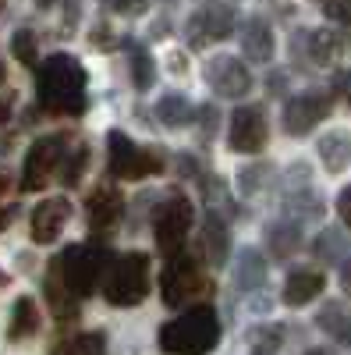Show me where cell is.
<instances>
[{
    "mask_svg": "<svg viewBox=\"0 0 351 355\" xmlns=\"http://www.w3.org/2000/svg\"><path fill=\"white\" fill-rule=\"evenodd\" d=\"M319 160L330 174H341L344 167H351V135L348 132H327L319 139Z\"/></svg>",
    "mask_w": 351,
    "mask_h": 355,
    "instance_id": "cell-19",
    "label": "cell"
},
{
    "mask_svg": "<svg viewBox=\"0 0 351 355\" xmlns=\"http://www.w3.org/2000/svg\"><path fill=\"white\" fill-rule=\"evenodd\" d=\"M4 281H8V277H4V274H0V284H4Z\"/></svg>",
    "mask_w": 351,
    "mask_h": 355,
    "instance_id": "cell-41",
    "label": "cell"
},
{
    "mask_svg": "<svg viewBox=\"0 0 351 355\" xmlns=\"http://www.w3.org/2000/svg\"><path fill=\"white\" fill-rule=\"evenodd\" d=\"M267 245L277 259H287V256H295L298 245H302V227L295 220H277L267 227Z\"/></svg>",
    "mask_w": 351,
    "mask_h": 355,
    "instance_id": "cell-20",
    "label": "cell"
},
{
    "mask_svg": "<svg viewBox=\"0 0 351 355\" xmlns=\"http://www.w3.org/2000/svg\"><path fill=\"white\" fill-rule=\"evenodd\" d=\"M85 160H89V153H85L82 146H78L75 153H68V157H64V164H61V182H64V185H78V178H82V167H85Z\"/></svg>",
    "mask_w": 351,
    "mask_h": 355,
    "instance_id": "cell-31",
    "label": "cell"
},
{
    "mask_svg": "<svg viewBox=\"0 0 351 355\" xmlns=\"http://www.w3.org/2000/svg\"><path fill=\"white\" fill-rule=\"evenodd\" d=\"M160 291H163V302L167 306H185V302L195 299V295L210 291V281L202 277L195 259L170 256V263L163 266V277H160Z\"/></svg>",
    "mask_w": 351,
    "mask_h": 355,
    "instance_id": "cell-7",
    "label": "cell"
},
{
    "mask_svg": "<svg viewBox=\"0 0 351 355\" xmlns=\"http://www.w3.org/2000/svg\"><path fill=\"white\" fill-rule=\"evenodd\" d=\"M0 8H4V0H0Z\"/></svg>",
    "mask_w": 351,
    "mask_h": 355,
    "instance_id": "cell-42",
    "label": "cell"
},
{
    "mask_svg": "<svg viewBox=\"0 0 351 355\" xmlns=\"http://www.w3.org/2000/svg\"><path fill=\"white\" fill-rule=\"evenodd\" d=\"M337 214H341V220L351 227V185L341 189V196H337Z\"/></svg>",
    "mask_w": 351,
    "mask_h": 355,
    "instance_id": "cell-35",
    "label": "cell"
},
{
    "mask_svg": "<svg viewBox=\"0 0 351 355\" xmlns=\"http://www.w3.org/2000/svg\"><path fill=\"white\" fill-rule=\"evenodd\" d=\"M330 110H334V100L323 93V89H305V93L287 100V107H284V132L302 139V135H309L319 121H323Z\"/></svg>",
    "mask_w": 351,
    "mask_h": 355,
    "instance_id": "cell-9",
    "label": "cell"
},
{
    "mask_svg": "<svg viewBox=\"0 0 351 355\" xmlns=\"http://www.w3.org/2000/svg\"><path fill=\"white\" fill-rule=\"evenodd\" d=\"M11 53L25 68H36V57H39V46H36V33H28V28H18L11 36Z\"/></svg>",
    "mask_w": 351,
    "mask_h": 355,
    "instance_id": "cell-28",
    "label": "cell"
},
{
    "mask_svg": "<svg viewBox=\"0 0 351 355\" xmlns=\"http://www.w3.org/2000/svg\"><path fill=\"white\" fill-rule=\"evenodd\" d=\"M319 4H323V15L327 18L351 25V0H319Z\"/></svg>",
    "mask_w": 351,
    "mask_h": 355,
    "instance_id": "cell-32",
    "label": "cell"
},
{
    "mask_svg": "<svg viewBox=\"0 0 351 355\" xmlns=\"http://www.w3.org/2000/svg\"><path fill=\"white\" fill-rule=\"evenodd\" d=\"M344 245H348V239L337 231V227H327L319 239L312 242V252H316V259H327V263H334V259H341V252H344Z\"/></svg>",
    "mask_w": 351,
    "mask_h": 355,
    "instance_id": "cell-26",
    "label": "cell"
},
{
    "mask_svg": "<svg viewBox=\"0 0 351 355\" xmlns=\"http://www.w3.org/2000/svg\"><path fill=\"white\" fill-rule=\"evenodd\" d=\"M39 4H43V8H46V4H53V0H39Z\"/></svg>",
    "mask_w": 351,
    "mask_h": 355,
    "instance_id": "cell-40",
    "label": "cell"
},
{
    "mask_svg": "<svg viewBox=\"0 0 351 355\" xmlns=\"http://www.w3.org/2000/svg\"><path fill=\"white\" fill-rule=\"evenodd\" d=\"M234 281H238V288H245V291H252V288H259L262 281H267V263H262V256H259L255 249H245V252L238 256Z\"/></svg>",
    "mask_w": 351,
    "mask_h": 355,
    "instance_id": "cell-24",
    "label": "cell"
},
{
    "mask_svg": "<svg viewBox=\"0 0 351 355\" xmlns=\"http://www.w3.org/2000/svg\"><path fill=\"white\" fill-rule=\"evenodd\" d=\"M64 150H68L64 135H43L39 142H33V150H28V157H25V171H21V189L25 192L43 189L50 178L61 171V164L68 157Z\"/></svg>",
    "mask_w": 351,
    "mask_h": 355,
    "instance_id": "cell-8",
    "label": "cell"
},
{
    "mask_svg": "<svg viewBox=\"0 0 351 355\" xmlns=\"http://www.w3.org/2000/svg\"><path fill=\"white\" fill-rule=\"evenodd\" d=\"M273 174V167L270 164H252V167H245L242 174H238V189L245 192V196H255L262 185H267V178Z\"/></svg>",
    "mask_w": 351,
    "mask_h": 355,
    "instance_id": "cell-29",
    "label": "cell"
},
{
    "mask_svg": "<svg viewBox=\"0 0 351 355\" xmlns=\"http://www.w3.org/2000/svg\"><path fill=\"white\" fill-rule=\"evenodd\" d=\"M46 302L53 309V316H61V320H75L78 316V299L64 288L61 274H57V266L50 263V277H46Z\"/></svg>",
    "mask_w": 351,
    "mask_h": 355,
    "instance_id": "cell-21",
    "label": "cell"
},
{
    "mask_svg": "<svg viewBox=\"0 0 351 355\" xmlns=\"http://www.w3.org/2000/svg\"><path fill=\"white\" fill-rule=\"evenodd\" d=\"M242 50L255 64H267L273 57V33H270V25L262 18H249L242 25Z\"/></svg>",
    "mask_w": 351,
    "mask_h": 355,
    "instance_id": "cell-16",
    "label": "cell"
},
{
    "mask_svg": "<svg viewBox=\"0 0 351 355\" xmlns=\"http://www.w3.org/2000/svg\"><path fill=\"white\" fill-rule=\"evenodd\" d=\"M334 93L344 96V103L351 107V68H344V71L334 75Z\"/></svg>",
    "mask_w": 351,
    "mask_h": 355,
    "instance_id": "cell-34",
    "label": "cell"
},
{
    "mask_svg": "<svg viewBox=\"0 0 351 355\" xmlns=\"http://www.w3.org/2000/svg\"><path fill=\"white\" fill-rule=\"evenodd\" d=\"M4 182H8V178H0V192H4Z\"/></svg>",
    "mask_w": 351,
    "mask_h": 355,
    "instance_id": "cell-39",
    "label": "cell"
},
{
    "mask_svg": "<svg viewBox=\"0 0 351 355\" xmlns=\"http://www.w3.org/2000/svg\"><path fill=\"white\" fill-rule=\"evenodd\" d=\"M110 263H114V256L107 245H71V249H64V256L53 259L57 274H61L64 288L75 299H85V295L96 291V284L110 270Z\"/></svg>",
    "mask_w": 351,
    "mask_h": 355,
    "instance_id": "cell-3",
    "label": "cell"
},
{
    "mask_svg": "<svg viewBox=\"0 0 351 355\" xmlns=\"http://www.w3.org/2000/svg\"><path fill=\"white\" fill-rule=\"evenodd\" d=\"M36 96L50 114L78 117L85 110V68L71 53H53L36 68Z\"/></svg>",
    "mask_w": 351,
    "mask_h": 355,
    "instance_id": "cell-1",
    "label": "cell"
},
{
    "mask_svg": "<svg viewBox=\"0 0 351 355\" xmlns=\"http://www.w3.org/2000/svg\"><path fill=\"white\" fill-rule=\"evenodd\" d=\"M132 82H135V89H150L156 82L153 57H150V50L138 46V43H132Z\"/></svg>",
    "mask_w": 351,
    "mask_h": 355,
    "instance_id": "cell-25",
    "label": "cell"
},
{
    "mask_svg": "<svg viewBox=\"0 0 351 355\" xmlns=\"http://www.w3.org/2000/svg\"><path fill=\"white\" fill-rule=\"evenodd\" d=\"M145 288H150V259L142 252H125L110 263L107 270V284H103V295L110 306H138L145 299Z\"/></svg>",
    "mask_w": 351,
    "mask_h": 355,
    "instance_id": "cell-4",
    "label": "cell"
},
{
    "mask_svg": "<svg viewBox=\"0 0 351 355\" xmlns=\"http://www.w3.org/2000/svg\"><path fill=\"white\" fill-rule=\"evenodd\" d=\"M103 8L107 11H114V15H142V8H145V0H103Z\"/></svg>",
    "mask_w": 351,
    "mask_h": 355,
    "instance_id": "cell-33",
    "label": "cell"
},
{
    "mask_svg": "<svg viewBox=\"0 0 351 355\" xmlns=\"http://www.w3.org/2000/svg\"><path fill=\"white\" fill-rule=\"evenodd\" d=\"M231 28H234V11L224 8V4H210V8H202L188 18L185 25V33H188V43L192 46H202V43H220L231 36Z\"/></svg>",
    "mask_w": 351,
    "mask_h": 355,
    "instance_id": "cell-12",
    "label": "cell"
},
{
    "mask_svg": "<svg viewBox=\"0 0 351 355\" xmlns=\"http://www.w3.org/2000/svg\"><path fill=\"white\" fill-rule=\"evenodd\" d=\"M107 153H110V178H145V174H160L163 160L156 150H142L135 146L125 132H110L107 135Z\"/></svg>",
    "mask_w": 351,
    "mask_h": 355,
    "instance_id": "cell-5",
    "label": "cell"
},
{
    "mask_svg": "<svg viewBox=\"0 0 351 355\" xmlns=\"http://www.w3.org/2000/svg\"><path fill=\"white\" fill-rule=\"evenodd\" d=\"M217 341H220V320L217 309L206 302L185 309L178 320L163 323L160 331V348L167 355H210Z\"/></svg>",
    "mask_w": 351,
    "mask_h": 355,
    "instance_id": "cell-2",
    "label": "cell"
},
{
    "mask_svg": "<svg viewBox=\"0 0 351 355\" xmlns=\"http://www.w3.org/2000/svg\"><path fill=\"white\" fill-rule=\"evenodd\" d=\"M270 139L267 128V114L259 107H238L231 114V125H227V142L234 153H259Z\"/></svg>",
    "mask_w": 351,
    "mask_h": 355,
    "instance_id": "cell-10",
    "label": "cell"
},
{
    "mask_svg": "<svg viewBox=\"0 0 351 355\" xmlns=\"http://www.w3.org/2000/svg\"><path fill=\"white\" fill-rule=\"evenodd\" d=\"M327 288V277L319 270H309V266H298V270H291L287 281H284V302L287 306H309L316 295H323Z\"/></svg>",
    "mask_w": 351,
    "mask_h": 355,
    "instance_id": "cell-15",
    "label": "cell"
},
{
    "mask_svg": "<svg viewBox=\"0 0 351 355\" xmlns=\"http://www.w3.org/2000/svg\"><path fill=\"white\" fill-rule=\"evenodd\" d=\"M192 220H195V210H192V202L185 196L163 199L153 210V234H156L160 252H167V256L178 252L185 245V234H188Z\"/></svg>",
    "mask_w": 351,
    "mask_h": 355,
    "instance_id": "cell-6",
    "label": "cell"
},
{
    "mask_svg": "<svg viewBox=\"0 0 351 355\" xmlns=\"http://www.w3.org/2000/svg\"><path fill=\"white\" fill-rule=\"evenodd\" d=\"M316 327L323 331V334H330L337 345L351 348V306H344V302H327L323 309L316 313Z\"/></svg>",
    "mask_w": 351,
    "mask_h": 355,
    "instance_id": "cell-17",
    "label": "cell"
},
{
    "mask_svg": "<svg viewBox=\"0 0 351 355\" xmlns=\"http://www.w3.org/2000/svg\"><path fill=\"white\" fill-rule=\"evenodd\" d=\"M50 355H103V334H85V338L61 341Z\"/></svg>",
    "mask_w": 351,
    "mask_h": 355,
    "instance_id": "cell-27",
    "label": "cell"
},
{
    "mask_svg": "<svg viewBox=\"0 0 351 355\" xmlns=\"http://www.w3.org/2000/svg\"><path fill=\"white\" fill-rule=\"evenodd\" d=\"M39 331V313H36V302L21 295L11 309V327H8V338L11 341H21V338H33Z\"/></svg>",
    "mask_w": 351,
    "mask_h": 355,
    "instance_id": "cell-23",
    "label": "cell"
},
{
    "mask_svg": "<svg viewBox=\"0 0 351 355\" xmlns=\"http://www.w3.org/2000/svg\"><path fill=\"white\" fill-rule=\"evenodd\" d=\"M305 355H330V352H327V348H309Z\"/></svg>",
    "mask_w": 351,
    "mask_h": 355,
    "instance_id": "cell-38",
    "label": "cell"
},
{
    "mask_svg": "<svg viewBox=\"0 0 351 355\" xmlns=\"http://www.w3.org/2000/svg\"><path fill=\"white\" fill-rule=\"evenodd\" d=\"M206 85L213 89L217 96H227V100H238L252 89V71L231 53H217L213 61L206 64Z\"/></svg>",
    "mask_w": 351,
    "mask_h": 355,
    "instance_id": "cell-11",
    "label": "cell"
},
{
    "mask_svg": "<svg viewBox=\"0 0 351 355\" xmlns=\"http://www.w3.org/2000/svg\"><path fill=\"white\" fill-rule=\"evenodd\" d=\"M192 114L195 110H192L185 93H167L156 103V117H160L163 128H185V125H192Z\"/></svg>",
    "mask_w": 351,
    "mask_h": 355,
    "instance_id": "cell-22",
    "label": "cell"
},
{
    "mask_svg": "<svg viewBox=\"0 0 351 355\" xmlns=\"http://www.w3.org/2000/svg\"><path fill=\"white\" fill-rule=\"evenodd\" d=\"M341 288H344V295H351V256L341 266Z\"/></svg>",
    "mask_w": 351,
    "mask_h": 355,
    "instance_id": "cell-36",
    "label": "cell"
},
{
    "mask_svg": "<svg viewBox=\"0 0 351 355\" xmlns=\"http://www.w3.org/2000/svg\"><path fill=\"white\" fill-rule=\"evenodd\" d=\"M8 121H11V103L0 100V125H8Z\"/></svg>",
    "mask_w": 351,
    "mask_h": 355,
    "instance_id": "cell-37",
    "label": "cell"
},
{
    "mask_svg": "<svg viewBox=\"0 0 351 355\" xmlns=\"http://www.w3.org/2000/svg\"><path fill=\"white\" fill-rule=\"evenodd\" d=\"M280 327H259V331H252V338H249V345H252V355H270V352H277L280 348Z\"/></svg>",
    "mask_w": 351,
    "mask_h": 355,
    "instance_id": "cell-30",
    "label": "cell"
},
{
    "mask_svg": "<svg viewBox=\"0 0 351 355\" xmlns=\"http://www.w3.org/2000/svg\"><path fill=\"white\" fill-rule=\"evenodd\" d=\"M71 217V206L68 199L53 196V199H43L39 206H33V217H28V231H33V242L36 245H50L61 239V231Z\"/></svg>",
    "mask_w": 351,
    "mask_h": 355,
    "instance_id": "cell-13",
    "label": "cell"
},
{
    "mask_svg": "<svg viewBox=\"0 0 351 355\" xmlns=\"http://www.w3.org/2000/svg\"><path fill=\"white\" fill-rule=\"evenodd\" d=\"M202 249H206V259L213 266H224L227 263V249H231V239H227V227L224 220L210 210L202 217Z\"/></svg>",
    "mask_w": 351,
    "mask_h": 355,
    "instance_id": "cell-18",
    "label": "cell"
},
{
    "mask_svg": "<svg viewBox=\"0 0 351 355\" xmlns=\"http://www.w3.org/2000/svg\"><path fill=\"white\" fill-rule=\"evenodd\" d=\"M121 214H125V199L114 185H100L89 199H85V217H89V227H96V231L114 227L121 220Z\"/></svg>",
    "mask_w": 351,
    "mask_h": 355,
    "instance_id": "cell-14",
    "label": "cell"
}]
</instances>
